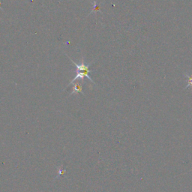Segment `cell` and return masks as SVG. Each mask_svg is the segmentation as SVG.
<instances>
[{"label":"cell","mask_w":192,"mask_h":192,"mask_svg":"<svg viewBox=\"0 0 192 192\" xmlns=\"http://www.w3.org/2000/svg\"><path fill=\"white\" fill-rule=\"evenodd\" d=\"M89 73L90 72H80V71H77V74H76V76L74 77V78L73 79V80L71 81L70 83H69V84L68 85V87L74 83L75 82V81L77 80H82V82H83L84 77H87V78L89 79V80H90L91 82L93 83L94 84H95V83L94 82L93 80H92V79L90 77V76L89 75Z\"/></svg>","instance_id":"cell-1"},{"label":"cell","mask_w":192,"mask_h":192,"mask_svg":"<svg viewBox=\"0 0 192 192\" xmlns=\"http://www.w3.org/2000/svg\"><path fill=\"white\" fill-rule=\"evenodd\" d=\"M82 83H83V82H82ZM82 83H74V85H73L72 93L70 94V95H74V94H77V93H81L83 95H84L83 92Z\"/></svg>","instance_id":"cell-2"},{"label":"cell","mask_w":192,"mask_h":192,"mask_svg":"<svg viewBox=\"0 0 192 192\" xmlns=\"http://www.w3.org/2000/svg\"><path fill=\"white\" fill-rule=\"evenodd\" d=\"M185 77L187 78V81H188V84H187L186 87H185V89H188V88H191L192 89V75L191 74H185Z\"/></svg>","instance_id":"cell-3"},{"label":"cell","mask_w":192,"mask_h":192,"mask_svg":"<svg viewBox=\"0 0 192 192\" xmlns=\"http://www.w3.org/2000/svg\"><path fill=\"white\" fill-rule=\"evenodd\" d=\"M66 173V170H65V169H63V168H62V166L61 167H59L58 168V175H57V177H59V176H63V175H65V173Z\"/></svg>","instance_id":"cell-4"},{"label":"cell","mask_w":192,"mask_h":192,"mask_svg":"<svg viewBox=\"0 0 192 192\" xmlns=\"http://www.w3.org/2000/svg\"><path fill=\"white\" fill-rule=\"evenodd\" d=\"M0 9H1V10H2V11H3V9H2V8H1V0H0Z\"/></svg>","instance_id":"cell-5"}]
</instances>
